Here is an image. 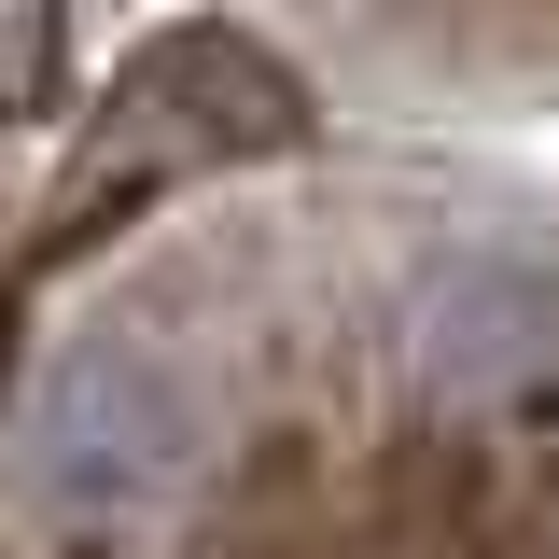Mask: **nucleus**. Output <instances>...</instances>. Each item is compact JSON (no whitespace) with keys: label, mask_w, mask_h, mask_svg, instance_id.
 I'll use <instances>...</instances> for the list:
<instances>
[{"label":"nucleus","mask_w":559,"mask_h":559,"mask_svg":"<svg viewBox=\"0 0 559 559\" xmlns=\"http://www.w3.org/2000/svg\"><path fill=\"white\" fill-rule=\"evenodd\" d=\"M57 84V0H0V112H28Z\"/></svg>","instance_id":"4"},{"label":"nucleus","mask_w":559,"mask_h":559,"mask_svg":"<svg viewBox=\"0 0 559 559\" xmlns=\"http://www.w3.org/2000/svg\"><path fill=\"white\" fill-rule=\"evenodd\" d=\"M210 462V406L154 336H70L28 392L14 433V503L57 546H140L154 518H182V489Z\"/></svg>","instance_id":"2"},{"label":"nucleus","mask_w":559,"mask_h":559,"mask_svg":"<svg viewBox=\"0 0 559 559\" xmlns=\"http://www.w3.org/2000/svg\"><path fill=\"white\" fill-rule=\"evenodd\" d=\"M406 378L433 419L546 433L559 419V266L546 252H448L406 308Z\"/></svg>","instance_id":"3"},{"label":"nucleus","mask_w":559,"mask_h":559,"mask_svg":"<svg viewBox=\"0 0 559 559\" xmlns=\"http://www.w3.org/2000/svg\"><path fill=\"white\" fill-rule=\"evenodd\" d=\"M280 140H308V84H294V57H280V43L224 28V14L168 28V43H140V57L112 70V98L84 112V140H70L57 210H43L28 266H70V252H98L127 210L182 197V182L238 168V154H280Z\"/></svg>","instance_id":"1"}]
</instances>
